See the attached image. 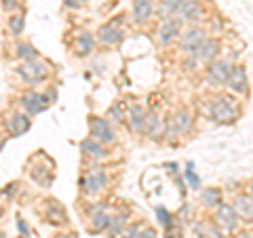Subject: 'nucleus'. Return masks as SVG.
I'll use <instances>...</instances> for the list:
<instances>
[{
  "instance_id": "aec40b11",
  "label": "nucleus",
  "mask_w": 253,
  "mask_h": 238,
  "mask_svg": "<svg viewBox=\"0 0 253 238\" xmlns=\"http://www.w3.org/2000/svg\"><path fill=\"white\" fill-rule=\"evenodd\" d=\"M154 13V0H135L131 17L135 23H146Z\"/></svg>"
},
{
  "instance_id": "7ed1b4c3",
  "label": "nucleus",
  "mask_w": 253,
  "mask_h": 238,
  "mask_svg": "<svg viewBox=\"0 0 253 238\" xmlns=\"http://www.w3.org/2000/svg\"><path fill=\"white\" fill-rule=\"evenodd\" d=\"M108 188V173L101 166H91L81 177V190L86 196H99Z\"/></svg>"
},
{
  "instance_id": "412c9836",
  "label": "nucleus",
  "mask_w": 253,
  "mask_h": 238,
  "mask_svg": "<svg viewBox=\"0 0 253 238\" xmlns=\"http://www.w3.org/2000/svg\"><path fill=\"white\" fill-rule=\"evenodd\" d=\"M30 177L34 179L38 186L51 188L53 179H55V173H53V169H49V166H44V164H34L32 171H30Z\"/></svg>"
},
{
  "instance_id": "4c0bfd02",
  "label": "nucleus",
  "mask_w": 253,
  "mask_h": 238,
  "mask_svg": "<svg viewBox=\"0 0 253 238\" xmlns=\"http://www.w3.org/2000/svg\"><path fill=\"white\" fill-rule=\"evenodd\" d=\"M19 230H21V234H28V226L23 224V221L19 219Z\"/></svg>"
},
{
  "instance_id": "1a4fd4ad",
  "label": "nucleus",
  "mask_w": 253,
  "mask_h": 238,
  "mask_svg": "<svg viewBox=\"0 0 253 238\" xmlns=\"http://www.w3.org/2000/svg\"><path fill=\"white\" fill-rule=\"evenodd\" d=\"M95 40L99 44H106V46H116L125 40V32L118 28L116 21H110V23H104V26L95 32Z\"/></svg>"
},
{
  "instance_id": "e433bc0d",
  "label": "nucleus",
  "mask_w": 253,
  "mask_h": 238,
  "mask_svg": "<svg viewBox=\"0 0 253 238\" xmlns=\"http://www.w3.org/2000/svg\"><path fill=\"white\" fill-rule=\"evenodd\" d=\"M4 9L6 11H15V9H19V2L17 0H4Z\"/></svg>"
},
{
  "instance_id": "9d476101",
  "label": "nucleus",
  "mask_w": 253,
  "mask_h": 238,
  "mask_svg": "<svg viewBox=\"0 0 253 238\" xmlns=\"http://www.w3.org/2000/svg\"><path fill=\"white\" fill-rule=\"evenodd\" d=\"M232 68H234V63L228 59H215L207 63V80H211L213 84H226Z\"/></svg>"
},
{
  "instance_id": "f03ea898",
  "label": "nucleus",
  "mask_w": 253,
  "mask_h": 238,
  "mask_svg": "<svg viewBox=\"0 0 253 238\" xmlns=\"http://www.w3.org/2000/svg\"><path fill=\"white\" fill-rule=\"evenodd\" d=\"M55 101V89H51L49 93H36V91H26L21 95V110L28 116H36L44 112L46 108Z\"/></svg>"
},
{
  "instance_id": "a19ab883",
  "label": "nucleus",
  "mask_w": 253,
  "mask_h": 238,
  "mask_svg": "<svg viewBox=\"0 0 253 238\" xmlns=\"http://www.w3.org/2000/svg\"><path fill=\"white\" fill-rule=\"evenodd\" d=\"M236 238H253V236H251L249 232H241V234H239V236H236Z\"/></svg>"
},
{
  "instance_id": "0eeeda50",
  "label": "nucleus",
  "mask_w": 253,
  "mask_h": 238,
  "mask_svg": "<svg viewBox=\"0 0 253 238\" xmlns=\"http://www.w3.org/2000/svg\"><path fill=\"white\" fill-rule=\"evenodd\" d=\"M17 74H19L28 84H38V82H42L44 78L49 76V68H46V63H42L41 59L23 61L21 66L17 68Z\"/></svg>"
},
{
  "instance_id": "423d86ee",
  "label": "nucleus",
  "mask_w": 253,
  "mask_h": 238,
  "mask_svg": "<svg viewBox=\"0 0 253 238\" xmlns=\"http://www.w3.org/2000/svg\"><path fill=\"white\" fill-rule=\"evenodd\" d=\"M192 124H194L192 114H190L186 108H179L177 112L167 120V131H165V137H167V139H175L177 135H186V133H190V129H192Z\"/></svg>"
},
{
  "instance_id": "72a5a7b5",
  "label": "nucleus",
  "mask_w": 253,
  "mask_h": 238,
  "mask_svg": "<svg viewBox=\"0 0 253 238\" xmlns=\"http://www.w3.org/2000/svg\"><path fill=\"white\" fill-rule=\"evenodd\" d=\"M141 232V226L139 224H131V226H126V230L121 234V238H137Z\"/></svg>"
},
{
  "instance_id": "f257e3e1",
  "label": "nucleus",
  "mask_w": 253,
  "mask_h": 238,
  "mask_svg": "<svg viewBox=\"0 0 253 238\" xmlns=\"http://www.w3.org/2000/svg\"><path fill=\"white\" fill-rule=\"evenodd\" d=\"M209 116L213 122L217 124H232L239 120L241 116V106L234 97H228V95H217L215 99L211 101L209 106Z\"/></svg>"
},
{
  "instance_id": "a878e982",
  "label": "nucleus",
  "mask_w": 253,
  "mask_h": 238,
  "mask_svg": "<svg viewBox=\"0 0 253 238\" xmlns=\"http://www.w3.org/2000/svg\"><path fill=\"white\" fill-rule=\"evenodd\" d=\"M46 217L51 219V224H66V211L57 200H49L46 202Z\"/></svg>"
},
{
  "instance_id": "c756f323",
  "label": "nucleus",
  "mask_w": 253,
  "mask_h": 238,
  "mask_svg": "<svg viewBox=\"0 0 253 238\" xmlns=\"http://www.w3.org/2000/svg\"><path fill=\"white\" fill-rule=\"evenodd\" d=\"M9 32L13 36H21L23 34V30H26V17H23L21 13H15V15H11L9 17Z\"/></svg>"
},
{
  "instance_id": "2eb2a0df",
  "label": "nucleus",
  "mask_w": 253,
  "mask_h": 238,
  "mask_svg": "<svg viewBox=\"0 0 253 238\" xmlns=\"http://www.w3.org/2000/svg\"><path fill=\"white\" fill-rule=\"evenodd\" d=\"M146 116H148V112L141 104H133L129 110H126V120H129V126H131L133 133H137V135L144 133Z\"/></svg>"
},
{
  "instance_id": "dca6fc26",
  "label": "nucleus",
  "mask_w": 253,
  "mask_h": 238,
  "mask_svg": "<svg viewBox=\"0 0 253 238\" xmlns=\"http://www.w3.org/2000/svg\"><path fill=\"white\" fill-rule=\"evenodd\" d=\"M205 15V9H203V2L201 0H186L181 4V9L177 11L175 17L181 19V21H199Z\"/></svg>"
},
{
  "instance_id": "f8f14e48",
  "label": "nucleus",
  "mask_w": 253,
  "mask_h": 238,
  "mask_svg": "<svg viewBox=\"0 0 253 238\" xmlns=\"http://www.w3.org/2000/svg\"><path fill=\"white\" fill-rule=\"evenodd\" d=\"M221 51V44L215 36H207L203 40V44L196 49V53L192 55L194 61L196 63H211V61H215L217 59V55Z\"/></svg>"
},
{
  "instance_id": "79ce46f5",
  "label": "nucleus",
  "mask_w": 253,
  "mask_h": 238,
  "mask_svg": "<svg viewBox=\"0 0 253 238\" xmlns=\"http://www.w3.org/2000/svg\"><path fill=\"white\" fill-rule=\"evenodd\" d=\"M249 194H251V196H253V179H251V181H249Z\"/></svg>"
},
{
  "instance_id": "a211bd4d",
  "label": "nucleus",
  "mask_w": 253,
  "mask_h": 238,
  "mask_svg": "<svg viewBox=\"0 0 253 238\" xmlns=\"http://www.w3.org/2000/svg\"><path fill=\"white\" fill-rule=\"evenodd\" d=\"M144 133L148 135V137H152V139H161L165 135V122H163V118H161V114H158L156 110L148 112L146 124H144Z\"/></svg>"
},
{
  "instance_id": "7c9ffc66",
  "label": "nucleus",
  "mask_w": 253,
  "mask_h": 238,
  "mask_svg": "<svg viewBox=\"0 0 253 238\" xmlns=\"http://www.w3.org/2000/svg\"><path fill=\"white\" fill-rule=\"evenodd\" d=\"M184 175H186V179H188V186L192 188V190H199V188H201V177L194 173V164H192V162H188V164H186Z\"/></svg>"
},
{
  "instance_id": "20e7f679",
  "label": "nucleus",
  "mask_w": 253,
  "mask_h": 238,
  "mask_svg": "<svg viewBox=\"0 0 253 238\" xmlns=\"http://www.w3.org/2000/svg\"><path fill=\"white\" fill-rule=\"evenodd\" d=\"M89 131H91V137L97 139L99 144H104V146H114L116 144L114 124H110V120H106V118L91 116L89 118Z\"/></svg>"
},
{
  "instance_id": "37998d69",
  "label": "nucleus",
  "mask_w": 253,
  "mask_h": 238,
  "mask_svg": "<svg viewBox=\"0 0 253 238\" xmlns=\"http://www.w3.org/2000/svg\"><path fill=\"white\" fill-rule=\"evenodd\" d=\"M2 213H4V209H2V204H0V217H2Z\"/></svg>"
},
{
  "instance_id": "c03bdc74",
  "label": "nucleus",
  "mask_w": 253,
  "mask_h": 238,
  "mask_svg": "<svg viewBox=\"0 0 253 238\" xmlns=\"http://www.w3.org/2000/svg\"><path fill=\"white\" fill-rule=\"evenodd\" d=\"M0 238H9V236H6V234H2V232H0Z\"/></svg>"
},
{
  "instance_id": "cd10ccee",
  "label": "nucleus",
  "mask_w": 253,
  "mask_h": 238,
  "mask_svg": "<svg viewBox=\"0 0 253 238\" xmlns=\"http://www.w3.org/2000/svg\"><path fill=\"white\" fill-rule=\"evenodd\" d=\"M15 55L21 59V61H34L41 57V53L36 51V46H32L30 42H17L15 44Z\"/></svg>"
},
{
  "instance_id": "f704fd0d",
  "label": "nucleus",
  "mask_w": 253,
  "mask_h": 238,
  "mask_svg": "<svg viewBox=\"0 0 253 238\" xmlns=\"http://www.w3.org/2000/svg\"><path fill=\"white\" fill-rule=\"evenodd\" d=\"M84 4V0H63V6L66 9H81Z\"/></svg>"
},
{
  "instance_id": "5701e85b",
  "label": "nucleus",
  "mask_w": 253,
  "mask_h": 238,
  "mask_svg": "<svg viewBox=\"0 0 253 238\" xmlns=\"http://www.w3.org/2000/svg\"><path fill=\"white\" fill-rule=\"evenodd\" d=\"M95 36L91 34V32H81V34L76 36V40H74V49L76 53L81 55V57H86V55H91L93 49H95Z\"/></svg>"
},
{
  "instance_id": "39448f33",
  "label": "nucleus",
  "mask_w": 253,
  "mask_h": 238,
  "mask_svg": "<svg viewBox=\"0 0 253 238\" xmlns=\"http://www.w3.org/2000/svg\"><path fill=\"white\" fill-rule=\"evenodd\" d=\"M207 30H205L203 26H190L186 32H181L179 34V49L184 55H188V57H192V55L196 53V49L203 44V40L207 38Z\"/></svg>"
},
{
  "instance_id": "6e6552de",
  "label": "nucleus",
  "mask_w": 253,
  "mask_h": 238,
  "mask_svg": "<svg viewBox=\"0 0 253 238\" xmlns=\"http://www.w3.org/2000/svg\"><path fill=\"white\" fill-rule=\"evenodd\" d=\"M181 34V19L177 17H165L161 19V26L156 32V40L161 46H169Z\"/></svg>"
},
{
  "instance_id": "393cba45",
  "label": "nucleus",
  "mask_w": 253,
  "mask_h": 238,
  "mask_svg": "<svg viewBox=\"0 0 253 238\" xmlns=\"http://www.w3.org/2000/svg\"><path fill=\"white\" fill-rule=\"evenodd\" d=\"M221 202L224 200H221V190L219 188H205L201 192V204H205V207L217 209Z\"/></svg>"
},
{
  "instance_id": "9b49d317",
  "label": "nucleus",
  "mask_w": 253,
  "mask_h": 238,
  "mask_svg": "<svg viewBox=\"0 0 253 238\" xmlns=\"http://www.w3.org/2000/svg\"><path fill=\"white\" fill-rule=\"evenodd\" d=\"M239 215H236V211L232 204H226L221 202L219 207L215 209V224L224 230V232H234L236 228H239Z\"/></svg>"
},
{
  "instance_id": "4468645a",
  "label": "nucleus",
  "mask_w": 253,
  "mask_h": 238,
  "mask_svg": "<svg viewBox=\"0 0 253 238\" xmlns=\"http://www.w3.org/2000/svg\"><path fill=\"white\" fill-rule=\"evenodd\" d=\"M226 86H228V91H232L234 95H245L249 91V80H247V70H245V66L236 63L230 76H228Z\"/></svg>"
},
{
  "instance_id": "c9c22d12",
  "label": "nucleus",
  "mask_w": 253,
  "mask_h": 238,
  "mask_svg": "<svg viewBox=\"0 0 253 238\" xmlns=\"http://www.w3.org/2000/svg\"><path fill=\"white\" fill-rule=\"evenodd\" d=\"M137 238H158V234H156V230H154V228H144V230L139 232Z\"/></svg>"
},
{
  "instance_id": "ea45409f",
  "label": "nucleus",
  "mask_w": 253,
  "mask_h": 238,
  "mask_svg": "<svg viewBox=\"0 0 253 238\" xmlns=\"http://www.w3.org/2000/svg\"><path fill=\"white\" fill-rule=\"evenodd\" d=\"M55 238H78L76 234H59V236H55Z\"/></svg>"
},
{
  "instance_id": "473e14b6",
  "label": "nucleus",
  "mask_w": 253,
  "mask_h": 238,
  "mask_svg": "<svg viewBox=\"0 0 253 238\" xmlns=\"http://www.w3.org/2000/svg\"><path fill=\"white\" fill-rule=\"evenodd\" d=\"M207 238H226V232L217 224H207Z\"/></svg>"
},
{
  "instance_id": "c85d7f7f",
  "label": "nucleus",
  "mask_w": 253,
  "mask_h": 238,
  "mask_svg": "<svg viewBox=\"0 0 253 238\" xmlns=\"http://www.w3.org/2000/svg\"><path fill=\"white\" fill-rule=\"evenodd\" d=\"M106 120H110V124H121L126 120V110L123 108V104H114L112 108L108 110Z\"/></svg>"
},
{
  "instance_id": "b1692460",
  "label": "nucleus",
  "mask_w": 253,
  "mask_h": 238,
  "mask_svg": "<svg viewBox=\"0 0 253 238\" xmlns=\"http://www.w3.org/2000/svg\"><path fill=\"white\" fill-rule=\"evenodd\" d=\"M126 219H129V213H126V211H121V213H116V215L110 217V226L106 230L108 236H112V238L121 236L126 230Z\"/></svg>"
},
{
  "instance_id": "2f4dec72",
  "label": "nucleus",
  "mask_w": 253,
  "mask_h": 238,
  "mask_svg": "<svg viewBox=\"0 0 253 238\" xmlns=\"http://www.w3.org/2000/svg\"><path fill=\"white\" fill-rule=\"evenodd\" d=\"M156 217H158V221L163 224L165 230L173 226V215H171V213L165 209V207H156Z\"/></svg>"
},
{
  "instance_id": "58836bf2",
  "label": "nucleus",
  "mask_w": 253,
  "mask_h": 238,
  "mask_svg": "<svg viewBox=\"0 0 253 238\" xmlns=\"http://www.w3.org/2000/svg\"><path fill=\"white\" fill-rule=\"evenodd\" d=\"M4 144H6V137H4V135H0V152L4 150Z\"/></svg>"
},
{
  "instance_id": "ddd939ff",
  "label": "nucleus",
  "mask_w": 253,
  "mask_h": 238,
  "mask_svg": "<svg viewBox=\"0 0 253 238\" xmlns=\"http://www.w3.org/2000/svg\"><path fill=\"white\" fill-rule=\"evenodd\" d=\"M30 126H32V120L26 112H13L4 120V129L9 133V137H19V135L30 131Z\"/></svg>"
},
{
  "instance_id": "bb28decb",
  "label": "nucleus",
  "mask_w": 253,
  "mask_h": 238,
  "mask_svg": "<svg viewBox=\"0 0 253 238\" xmlns=\"http://www.w3.org/2000/svg\"><path fill=\"white\" fill-rule=\"evenodd\" d=\"M186 0H163L161 6H158V17L165 19V17H175L177 11L181 9Z\"/></svg>"
},
{
  "instance_id": "f3484780",
  "label": "nucleus",
  "mask_w": 253,
  "mask_h": 238,
  "mask_svg": "<svg viewBox=\"0 0 253 238\" xmlns=\"http://www.w3.org/2000/svg\"><path fill=\"white\" fill-rule=\"evenodd\" d=\"M81 152L86 156V158H93V160H104V158H108V148L104 144H99L97 139H93V137H86L83 139V144H81Z\"/></svg>"
},
{
  "instance_id": "6ab92c4d",
  "label": "nucleus",
  "mask_w": 253,
  "mask_h": 238,
  "mask_svg": "<svg viewBox=\"0 0 253 238\" xmlns=\"http://www.w3.org/2000/svg\"><path fill=\"white\" fill-rule=\"evenodd\" d=\"M232 207L236 211V215H239V219L253 221V196L251 194H239L234 198Z\"/></svg>"
},
{
  "instance_id": "4be33fe9",
  "label": "nucleus",
  "mask_w": 253,
  "mask_h": 238,
  "mask_svg": "<svg viewBox=\"0 0 253 238\" xmlns=\"http://www.w3.org/2000/svg\"><path fill=\"white\" fill-rule=\"evenodd\" d=\"M110 217H112V215H108V209L91 213V217H89V232H93V234L106 232L108 226H110Z\"/></svg>"
}]
</instances>
